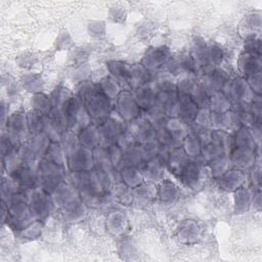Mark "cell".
Masks as SVG:
<instances>
[{
	"mask_svg": "<svg viewBox=\"0 0 262 262\" xmlns=\"http://www.w3.org/2000/svg\"><path fill=\"white\" fill-rule=\"evenodd\" d=\"M62 111L67 120L68 131L72 133H79L82 129L90 125L91 119L86 110L83 99L74 94L63 105Z\"/></svg>",
	"mask_w": 262,
	"mask_h": 262,
	"instance_id": "cell-1",
	"label": "cell"
},
{
	"mask_svg": "<svg viewBox=\"0 0 262 262\" xmlns=\"http://www.w3.org/2000/svg\"><path fill=\"white\" fill-rule=\"evenodd\" d=\"M3 205V222L7 223L14 232H18L35 219L31 213L28 201H19L6 206Z\"/></svg>",
	"mask_w": 262,
	"mask_h": 262,
	"instance_id": "cell-2",
	"label": "cell"
},
{
	"mask_svg": "<svg viewBox=\"0 0 262 262\" xmlns=\"http://www.w3.org/2000/svg\"><path fill=\"white\" fill-rule=\"evenodd\" d=\"M81 98L85 103L86 110L91 119V123H93L94 125L98 124L112 114L113 100L99 92L96 88V84L89 93Z\"/></svg>",
	"mask_w": 262,
	"mask_h": 262,
	"instance_id": "cell-3",
	"label": "cell"
},
{
	"mask_svg": "<svg viewBox=\"0 0 262 262\" xmlns=\"http://www.w3.org/2000/svg\"><path fill=\"white\" fill-rule=\"evenodd\" d=\"M39 187L52 194L64 178V168L43 159L37 166Z\"/></svg>",
	"mask_w": 262,
	"mask_h": 262,
	"instance_id": "cell-4",
	"label": "cell"
},
{
	"mask_svg": "<svg viewBox=\"0 0 262 262\" xmlns=\"http://www.w3.org/2000/svg\"><path fill=\"white\" fill-rule=\"evenodd\" d=\"M28 205L34 219L44 221L55 209V202L52 194L41 187H36L28 194Z\"/></svg>",
	"mask_w": 262,
	"mask_h": 262,
	"instance_id": "cell-5",
	"label": "cell"
},
{
	"mask_svg": "<svg viewBox=\"0 0 262 262\" xmlns=\"http://www.w3.org/2000/svg\"><path fill=\"white\" fill-rule=\"evenodd\" d=\"M100 138V146L107 147L116 143L118 137L127 129V124L122 118L113 117L112 114L95 125Z\"/></svg>",
	"mask_w": 262,
	"mask_h": 262,
	"instance_id": "cell-6",
	"label": "cell"
},
{
	"mask_svg": "<svg viewBox=\"0 0 262 262\" xmlns=\"http://www.w3.org/2000/svg\"><path fill=\"white\" fill-rule=\"evenodd\" d=\"M8 176L14 181L21 191H31L39 186L37 168H34L32 163L19 162L10 171Z\"/></svg>",
	"mask_w": 262,
	"mask_h": 262,
	"instance_id": "cell-7",
	"label": "cell"
},
{
	"mask_svg": "<svg viewBox=\"0 0 262 262\" xmlns=\"http://www.w3.org/2000/svg\"><path fill=\"white\" fill-rule=\"evenodd\" d=\"M221 91L231 104L234 102H251L254 97V92L251 90L248 82L241 77L233 80L229 79Z\"/></svg>",
	"mask_w": 262,
	"mask_h": 262,
	"instance_id": "cell-8",
	"label": "cell"
},
{
	"mask_svg": "<svg viewBox=\"0 0 262 262\" xmlns=\"http://www.w3.org/2000/svg\"><path fill=\"white\" fill-rule=\"evenodd\" d=\"M6 133L17 143L21 144L29 139L28 117L23 111H16L6 119Z\"/></svg>",
	"mask_w": 262,
	"mask_h": 262,
	"instance_id": "cell-9",
	"label": "cell"
},
{
	"mask_svg": "<svg viewBox=\"0 0 262 262\" xmlns=\"http://www.w3.org/2000/svg\"><path fill=\"white\" fill-rule=\"evenodd\" d=\"M117 115L124 121H132L140 116V107L136 102L134 94L128 89L121 90L115 99Z\"/></svg>",
	"mask_w": 262,
	"mask_h": 262,
	"instance_id": "cell-10",
	"label": "cell"
},
{
	"mask_svg": "<svg viewBox=\"0 0 262 262\" xmlns=\"http://www.w3.org/2000/svg\"><path fill=\"white\" fill-rule=\"evenodd\" d=\"M127 131L132 135L136 143L144 144L156 138V129L143 115L128 122Z\"/></svg>",
	"mask_w": 262,
	"mask_h": 262,
	"instance_id": "cell-11",
	"label": "cell"
},
{
	"mask_svg": "<svg viewBox=\"0 0 262 262\" xmlns=\"http://www.w3.org/2000/svg\"><path fill=\"white\" fill-rule=\"evenodd\" d=\"M200 85L210 96H212L222 90L226 82L229 80V75L221 68L212 67L200 77Z\"/></svg>",
	"mask_w": 262,
	"mask_h": 262,
	"instance_id": "cell-12",
	"label": "cell"
},
{
	"mask_svg": "<svg viewBox=\"0 0 262 262\" xmlns=\"http://www.w3.org/2000/svg\"><path fill=\"white\" fill-rule=\"evenodd\" d=\"M68 166L72 172L91 171L94 168V159L92 149L81 144L72 150L68 156Z\"/></svg>",
	"mask_w": 262,
	"mask_h": 262,
	"instance_id": "cell-13",
	"label": "cell"
},
{
	"mask_svg": "<svg viewBox=\"0 0 262 262\" xmlns=\"http://www.w3.org/2000/svg\"><path fill=\"white\" fill-rule=\"evenodd\" d=\"M181 183L191 189H199L203 183L204 165L195 160H188L176 176Z\"/></svg>",
	"mask_w": 262,
	"mask_h": 262,
	"instance_id": "cell-14",
	"label": "cell"
},
{
	"mask_svg": "<svg viewBox=\"0 0 262 262\" xmlns=\"http://www.w3.org/2000/svg\"><path fill=\"white\" fill-rule=\"evenodd\" d=\"M171 57L172 53L169 47L165 45L151 46L145 50L140 63L147 70L154 71L166 66Z\"/></svg>",
	"mask_w": 262,
	"mask_h": 262,
	"instance_id": "cell-15",
	"label": "cell"
},
{
	"mask_svg": "<svg viewBox=\"0 0 262 262\" xmlns=\"http://www.w3.org/2000/svg\"><path fill=\"white\" fill-rule=\"evenodd\" d=\"M167 72L171 76H183L193 74L194 60L188 53H182L176 56H172L166 63Z\"/></svg>",
	"mask_w": 262,
	"mask_h": 262,
	"instance_id": "cell-16",
	"label": "cell"
},
{
	"mask_svg": "<svg viewBox=\"0 0 262 262\" xmlns=\"http://www.w3.org/2000/svg\"><path fill=\"white\" fill-rule=\"evenodd\" d=\"M200 108L188 95H178L176 106V118L185 125L194 122Z\"/></svg>",
	"mask_w": 262,
	"mask_h": 262,
	"instance_id": "cell-17",
	"label": "cell"
},
{
	"mask_svg": "<svg viewBox=\"0 0 262 262\" xmlns=\"http://www.w3.org/2000/svg\"><path fill=\"white\" fill-rule=\"evenodd\" d=\"M166 168L165 160L160 156L157 155L155 157L149 158L140 168V171L143 175V178L146 181L157 182L163 179L164 173Z\"/></svg>",
	"mask_w": 262,
	"mask_h": 262,
	"instance_id": "cell-18",
	"label": "cell"
},
{
	"mask_svg": "<svg viewBox=\"0 0 262 262\" xmlns=\"http://www.w3.org/2000/svg\"><path fill=\"white\" fill-rule=\"evenodd\" d=\"M218 186L225 191H234L242 187L246 180V175L241 169H228L216 178Z\"/></svg>",
	"mask_w": 262,
	"mask_h": 262,
	"instance_id": "cell-19",
	"label": "cell"
},
{
	"mask_svg": "<svg viewBox=\"0 0 262 262\" xmlns=\"http://www.w3.org/2000/svg\"><path fill=\"white\" fill-rule=\"evenodd\" d=\"M106 69L110 77L115 80L118 85L130 88V71L131 66L122 60H108Z\"/></svg>",
	"mask_w": 262,
	"mask_h": 262,
	"instance_id": "cell-20",
	"label": "cell"
},
{
	"mask_svg": "<svg viewBox=\"0 0 262 262\" xmlns=\"http://www.w3.org/2000/svg\"><path fill=\"white\" fill-rule=\"evenodd\" d=\"M230 164L237 169H248L255 164L256 151L255 149H246L233 147L228 152Z\"/></svg>",
	"mask_w": 262,
	"mask_h": 262,
	"instance_id": "cell-21",
	"label": "cell"
},
{
	"mask_svg": "<svg viewBox=\"0 0 262 262\" xmlns=\"http://www.w3.org/2000/svg\"><path fill=\"white\" fill-rule=\"evenodd\" d=\"M261 56L243 52L237 60V67L244 79H247L255 74L261 73Z\"/></svg>",
	"mask_w": 262,
	"mask_h": 262,
	"instance_id": "cell-22",
	"label": "cell"
},
{
	"mask_svg": "<svg viewBox=\"0 0 262 262\" xmlns=\"http://www.w3.org/2000/svg\"><path fill=\"white\" fill-rule=\"evenodd\" d=\"M134 97L140 108L147 111L156 104L157 101V91L155 86L151 84H146L141 87L134 89Z\"/></svg>",
	"mask_w": 262,
	"mask_h": 262,
	"instance_id": "cell-23",
	"label": "cell"
},
{
	"mask_svg": "<svg viewBox=\"0 0 262 262\" xmlns=\"http://www.w3.org/2000/svg\"><path fill=\"white\" fill-rule=\"evenodd\" d=\"M188 160L190 159L186 156V154L184 152L183 148L180 145L169 150L165 162L170 172L177 176Z\"/></svg>",
	"mask_w": 262,
	"mask_h": 262,
	"instance_id": "cell-24",
	"label": "cell"
},
{
	"mask_svg": "<svg viewBox=\"0 0 262 262\" xmlns=\"http://www.w3.org/2000/svg\"><path fill=\"white\" fill-rule=\"evenodd\" d=\"M180 195L179 187L169 179H162L161 183L158 187L157 196L160 202L165 205H171L175 203V201Z\"/></svg>",
	"mask_w": 262,
	"mask_h": 262,
	"instance_id": "cell-25",
	"label": "cell"
},
{
	"mask_svg": "<svg viewBox=\"0 0 262 262\" xmlns=\"http://www.w3.org/2000/svg\"><path fill=\"white\" fill-rule=\"evenodd\" d=\"M177 236L180 242L184 244H191L200 238L201 229L194 221L184 220L177 229Z\"/></svg>",
	"mask_w": 262,
	"mask_h": 262,
	"instance_id": "cell-26",
	"label": "cell"
},
{
	"mask_svg": "<svg viewBox=\"0 0 262 262\" xmlns=\"http://www.w3.org/2000/svg\"><path fill=\"white\" fill-rule=\"evenodd\" d=\"M253 191L250 189L242 186L233 191V205H234V212L236 214H243L249 210V208L253 204L254 198Z\"/></svg>",
	"mask_w": 262,
	"mask_h": 262,
	"instance_id": "cell-27",
	"label": "cell"
},
{
	"mask_svg": "<svg viewBox=\"0 0 262 262\" xmlns=\"http://www.w3.org/2000/svg\"><path fill=\"white\" fill-rule=\"evenodd\" d=\"M77 192L78 191L72 184H68L64 181H62L59 184V186L55 189V191L52 193V196L56 206L63 208L69 203L78 198Z\"/></svg>",
	"mask_w": 262,
	"mask_h": 262,
	"instance_id": "cell-28",
	"label": "cell"
},
{
	"mask_svg": "<svg viewBox=\"0 0 262 262\" xmlns=\"http://www.w3.org/2000/svg\"><path fill=\"white\" fill-rule=\"evenodd\" d=\"M78 140L80 144L89 149H94L100 146V138L97 128L94 124H90L82 129L78 134Z\"/></svg>",
	"mask_w": 262,
	"mask_h": 262,
	"instance_id": "cell-29",
	"label": "cell"
},
{
	"mask_svg": "<svg viewBox=\"0 0 262 262\" xmlns=\"http://www.w3.org/2000/svg\"><path fill=\"white\" fill-rule=\"evenodd\" d=\"M120 168V177L122 182L130 188H134L141 184L144 180L143 175L139 168L134 166H121Z\"/></svg>",
	"mask_w": 262,
	"mask_h": 262,
	"instance_id": "cell-30",
	"label": "cell"
},
{
	"mask_svg": "<svg viewBox=\"0 0 262 262\" xmlns=\"http://www.w3.org/2000/svg\"><path fill=\"white\" fill-rule=\"evenodd\" d=\"M233 135V147L237 148H246V149H256L257 145L253 134L249 127L242 126L236 131H234Z\"/></svg>",
	"mask_w": 262,
	"mask_h": 262,
	"instance_id": "cell-31",
	"label": "cell"
},
{
	"mask_svg": "<svg viewBox=\"0 0 262 262\" xmlns=\"http://www.w3.org/2000/svg\"><path fill=\"white\" fill-rule=\"evenodd\" d=\"M29 130L32 135L46 133V129L48 126V118L47 115H43L34 110L30 111L27 114Z\"/></svg>",
	"mask_w": 262,
	"mask_h": 262,
	"instance_id": "cell-32",
	"label": "cell"
},
{
	"mask_svg": "<svg viewBox=\"0 0 262 262\" xmlns=\"http://www.w3.org/2000/svg\"><path fill=\"white\" fill-rule=\"evenodd\" d=\"M21 87L33 94L43 92L44 89V79L40 73H27L24 74L20 78Z\"/></svg>",
	"mask_w": 262,
	"mask_h": 262,
	"instance_id": "cell-33",
	"label": "cell"
},
{
	"mask_svg": "<svg viewBox=\"0 0 262 262\" xmlns=\"http://www.w3.org/2000/svg\"><path fill=\"white\" fill-rule=\"evenodd\" d=\"M64 218L70 222H78L86 215V205L77 198L62 208Z\"/></svg>",
	"mask_w": 262,
	"mask_h": 262,
	"instance_id": "cell-34",
	"label": "cell"
},
{
	"mask_svg": "<svg viewBox=\"0 0 262 262\" xmlns=\"http://www.w3.org/2000/svg\"><path fill=\"white\" fill-rule=\"evenodd\" d=\"M164 129H166L167 132L180 144L188 134V126L183 124L176 117L169 118Z\"/></svg>",
	"mask_w": 262,
	"mask_h": 262,
	"instance_id": "cell-35",
	"label": "cell"
},
{
	"mask_svg": "<svg viewBox=\"0 0 262 262\" xmlns=\"http://www.w3.org/2000/svg\"><path fill=\"white\" fill-rule=\"evenodd\" d=\"M211 142L228 154L233 148V135L226 130L213 129L211 131Z\"/></svg>",
	"mask_w": 262,
	"mask_h": 262,
	"instance_id": "cell-36",
	"label": "cell"
},
{
	"mask_svg": "<svg viewBox=\"0 0 262 262\" xmlns=\"http://www.w3.org/2000/svg\"><path fill=\"white\" fill-rule=\"evenodd\" d=\"M181 147L183 148L184 152L190 160H195L199 161L201 159V154H202V147L203 144L202 142L192 134L188 133L186 137L183 139L181 143Z\"/></svg>",
	"mask_w": 262,
	"mask_h": 262,
	"instance_id": "cell-37",
	"label": "cell"
},
{
	"mask_svg": "<svg viewBox=\"0 0 262 262\" xmlns=\"http://www.w3.org/2000/svg\"><path fill=\"white\" fill-rule=\"evenodd\" d=\"M107 230L113 234H121L126 229L127 219L125 215L121 212H113L111 213L105 222Z\"/></svg>",
	"mask_w": 262,
	"mask_h": 262,
	"instance_id": "cell-38",
	"label": "cell"
},
{
	"mask_svg": "<svg viewBox=\"0 0 262 262\" xmlns=\"http://www.w3.org/2000/svg\"><path fill=\"white\" fill-rule=\"evenodd\" d=\"M31 106L34 111L39 112L43 115H48L52 110V104L49 95L45 94L44 92L35 93L31 96L30 100Z\"/></svg>",
	"mask_w": 262,
	"mask_h": 262,
	"instance_id": "cell-39",
	"label": "cell"
},
{
	"mask_svg": "<svg viewBox=\"0 0 262 262\" xmlns=\"http://www.w3.org/2000/svg\"><path fill=\"white\" fill-rule=\"evenodd\" d=\"M96 88L99 92H101L103 95H105L111 100H115L118 94L120 93V86L118 83L113 80L111 77L102 78L99 82L95 83Z\"/></svg>",
	"mask_w": 262,
	"mask_h": 262,
	"instance_id": "cell-40",
	"label": "cell"
},
{
	"mask_svg": "<svg viewBox=\"0 0 262 262\" xmlns=\"http://www.w3.org/2000/svg\"><path fill=\"white\" fill-rule=\"evenodd\" d=\"M261 15L260 13L252 12L248 14L241 23V31L247 32V38L255 36V32H260Z\"/></svg>",
	"mask_w": 262,
	"mask_h": 262,
	"instance_id": "cell-41",
	"label": "cell"
},
{
	"mask_svg": "<svg viewBox=\"0 0 262 262\" xmlns=\"http://www.w3.org/2000/svg\"><path fill=\"white\" fill-rule=\"evenodd\" d=\"M74 94L72 91L63 86V85H58L56 86L50 93L49 97L51 100L52 107H59L62 108L63 105L67 103V101L73 96Z\"/></svg>",
	"mask_w": 262,
	"mask_h": 262,
	"instance_id": "cell-42",
	"label": "cell"
},
{
	"mask_svg": "<svg viewBox=\"0 0 262 262\" xmlns=\"http://www.w3.org/2000/svg\"><path fill=\"white\" fill-rule=\"evenodd\" d=\"M43 159L51 163L63 166L66 161V152L58 141H51Z\"/></svg>",
	"mask_w": 262,
	"mask_h": 262,
	"instance_id": "cell-43",
	"label": "cell"
},
{
	"mask_svg": "<svg viewBox=\"0 0 262 262\" xmlns=\"http://www.w3.org/2000/svg\"><path fill=\"white\" fill-rule=\"evenodd\" d=\"M48 120L50 125L52 126V128L60 135L61 133L68 131V127H67V120H66V116L64 113L62 111V108L59 107H52V110L50 111V113L47 115Z\"/></svg>",
	"mask_w": 262,
	"mask_h": 262,
	"instance_id": "cell-44",
	"label": "cell"
},
{
	"mask_svg": "<svg viewBox=\"0 0 262 262\" xmlns=\"http://www.w3.org/2000/svg\"><path fill=\"white\" fill-rule=\"evenodd\" d=\"M43 230V223L41 220L35 219L33 222H31L28 226H26L24 229H21L18 232H15L17 236L24 241V242H29L38 238Z\"/></svg>",
	"mask_w": 262,
	"mask_h": 262,
	"instance_id": "cell-45",
	"label": "cell"
},
{
	"mask_svg": "<svg viewBox=\"0 0 262 262\" xmlns=\"http://www.w3.org/2000/svg\"><path fill=\"white\" fill-rule=\"evenodd\" d=\"M229 165H230V161H229L228 154L226 152L218 156L217 158H215L214 160H212L207 164L210 172L215 178L219 177L225 171H227L229 169Z\"/></svg>",
	"mask_w": 262,
	"mask_h": 262,
	"instance_id": "cell-46",
	"label": "cell"
},
{
	"mask_svg": "<svg viewBox=\"0 0 262 262\" xmlns=\"http://www.w3.org/2000/svg\"><path fill=\"white\" fill-rule=\"evenodd\" d=\"M231 107V102L229 99L223 94L222 91L217 92L211 96L210 100V111L215 113L223 114L229 111Z\"/></svg>",
	"mask_w": 262,
	"mask_h": 262,
	"instance_id": "cell-47",
	"label": "cell"
},
{
	"mask_svg": "<svg viewBox=\"0 0 262 262\" xmlns=\"http://www.w3.org/2000/svg\"><path fill=\"white\" fill-rule=\"evenodd\" d=\"M157 192H158V188L155 186L154 182L143 181L141 184L134 187L133 196H137L145 201H150L157 198Z\"/></svg>",
	"mask_w": 262,
	"mask_h": 262,
	"instance_id": "cell-48",
	"label": "cell"
},
{
	"mask_svg": "<svg viewBox=\"0 0 262 262\" xmlns=\"http://www.w3.org/2000/svg\"><path fill=\"white\" fill-rule=\"evenodd\" d=\"M189 97L199 108H210L211 96L203 89V87L200 84H198L193 88Z\"/></svg>",
	"mask_w": 262,
	"mask_h": 262,
	"instance_id": "cell-49",
	"label": "cell"
},
{
	"mask_svg": "<svg viewBox=\"0 0 262 262\" xmlns=\"http://www.w3.org/2000/svg\"><path fill=\"white\" fill-rule=\"evenodd\" d=\"M208 56L210 64L213 67H218L224 57V50L217 43L211 44L208 47Z\"/></svg>",
	"mask_w": 262,
	"mask_h": 262,
	"instance_id": "cell-50",
	"label": "cell"
},
{
	"mask_svg": "<svg viewBox=\"0 0 262 262\" xmlns=\"http://www.w3.org/2000/svg\"><path fill=\"white\" fill-rule=\"evenodd\" d=\"M54 45L56 50H68L73 47L74 41L71 34L67 30H62L57 35Z\"/></svg>",
	"mask_w": 262,
	"mask_h": 262,
	"instance_id": "cell-51",
	"label": "cell"
},
{
	"mask_svg": "<svg viewBox=\"0 0 262 262\" xmlns=\"http://www.w3.org/2000/svg\"><path fill=\"white\" fill-rule=\"evenodd\" d=\"M244 52L261 56V41L260 38L253 36L246 38L244 44Z\"/></svg>",
	"mask_w": 262,
	"mask_h": 262,
	"instance_id": "cell-52",
	"label": "cell"
},
{
	"mask_svg": "<svg viewBox=\"0 0 262 262\" xmlns=\"http://www.w3.org/2000/svg\"><path fill=\"white\" fill-rule=\"evenodd\" d=\"M87 31L92 37H101L105 33V23L103 20H90L87 25Z\"/></svg>",
	"mask_w": 262,
	"mask_h": 262,
	"instance_id": "cell-53",
	"label": "cell"
},
{
	"mask_svg": "<svg viewBox=\"0 0 262 262\" xmlns=\"http://www.w3.org/2000/svg\"><path fill=\"white\" fill-rule=\"evenodd\" d=\"M130 187H128L127 185H125L123 182L122 183H118L116 186V196L119 199V201L123 204H129L132 202V192L129 189Z\"/></svg>",
	"mask_w": 262,
	"mask_h": 262,
	"instance_id": "cell-54",
	"label": "cell"
},
{
	"mask_svg": "<svg viewBox=\"0 0 262 262\" xmlns=\"http://www.w3.org/2000/svg\"><path fill=\"white\" fill-rule=\"evenodd\" d=\"M246 81L248 82L251 90L254 92V94L260 95L261 94V90H262V82H261V73L255 74L249 78L246 79Z\"/></svg>",
	"mask_w": 262,
	"mask_h": 262,
	"instance_id": "cell-55",
	"label": "cell"
},
{
	"mask_svg": "<svg viewBox=\"0 0 262 262\" xmlns=\"http://www.w3.org/2000/svg\"><path fill=\"white\" fill-rule=\"evenodd\" d=\"M88 55H89V52L86 50V48L79 47V48H76L72 51L71 57H72V59L74 60V62L76 64H82L87 59Z\"/></svg>",
	"mask_w": 262,
	"mask_h": 262,
	"instance_id": "cell-56",
	"label": "cell"
},
{
	"mask_svg": "<svg viewBox=\"0 0 262 262\" xmlns=\"http://www.w3.org/2000/svg\"><path fill=\"white\" fill-rule=\"evenodd\" d=\"M108 16L113 21H122L126 17V11L123 9V7L115 6L110 9Z\"/></svg>",
	"mask_w": 262,
	"mask_h": 262,
	"instance_id": "cell-57",
	"label": "cell"
},
{
	"mask_svg": "<svg viewBox=\"0 0 262 262\" xmlns=\"http://www.w3.org/2000/svg\"><path fill=\"white\" fill-rule=\"evenodd\" d=\"M32 63H34V57H32V55L23 53L21 55L18 56V64L20 67L29 68V67H31L30 64H32Z\"/></svg>",
	"mask_w": 262,
	"mask_h": 262,
	"instance_id": "cell-58",
	"label": "cell"
}]
</instances>
